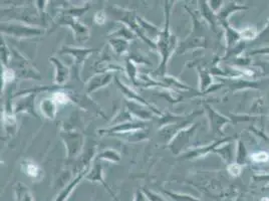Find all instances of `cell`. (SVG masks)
I'll return each mask as SVG.
<instances>
[{"label":"cell","mask_w":269,"mask_h":201,"mask_svg":"<svg viewBox=\"0 0 269 201\" xmlns=\"http://www.w3.org/2000/svg\"><path fill=\"white\" fill-rule=\"evenodd\" d=\"M58 104L53 101V99L50 97L48 99H44L41 103V111L42 115L49 119V120H55L58 112Z\"/></svg>","instance_id":"18"},{"label":"cell","mask_w":269,"mask_h":201,"mask_svg":"<svg viewBox=\"0 0 269 201\" xmlns=\"http://www.w3.org/2000/svg\"><path fill=\"white\" fill-rule=\"evenodd\" d=\"M21 168L23 172L34 179H39L41 176V167L38 165L37 163H34L30 160H25L21 163Z\"/></svg>","instance_id":"20"},{"label":"cell","mask_w":269,"mask_h":201,"mask_svg":"<svg viewBox=\"0 0 269 201\" xmlns=\"http://www.w3.org/2000/svg\"><path fill=\"white\" fill-rule=\"evenodd\" d=\"M196 128L197 125H192L188 129L181 130L174 136V138L171 140L169 144V148L175 155L179 154L183 148H185V146L189 142L190 138L193 136Z\"/></svg>","instance_id":"7"},{"label":"cell","mask_w":269,"mask_h":201,"mask_svg":"<svg viewBox=\"0 0 269 201\" xmlns=\"http://www.w3.org/2000/svg\"><path fill=\"white\" fill-rule=\"evenodd\" d=\"M84 179L88 180V181H92V182H100L101 184H103V186L109 191L110 194H112L113 196H115L114 192L112 191V189L109 187V185H107L104 180H103V166H102V163H101V160H98L95 158V160L93 161V168L92 170L87 172Z\"/></svg>","instance_id":"11"},{"label":"cell","mask_w":269,"mask_h":201,"mask_svg":"<svg viewBox=\"0 0 269 201\" xmlns=\"http://www.w3.org/2000/svg\"><path fill=\"white\" fill-rule=\"evenodd\" d=\"M110 44L112 47L114 48L115 52L117 54H123L129 48V43L127 40L124 39H119V38H114L110 40Z\"/></svg>","instance_id":"23"},{"label":"cell","mask_w":269,"mask_h":201,"mask_svg":"<svg viewBox=\"0 0 269 201\" xmlns=\"http://www.w3.org/2000/svg\"><path fill=\"white\" fill-rule=\"evenodd\" d=\"M68 96H69V99L70 101H74L76 102L77 104H79L80 106H82L83 109H86V110H89V111H93V112H96L97 114L101 115V116H104L103 112H101L100 110V107L95 103L93 102L92 99H89L87 96H84V95H74L71 93H68Z\"/></svg>","instance_id":"14"},{"label":"cell","mask_w":269,"mask_h":201,"mask_svg":"<svg viewBox=\"0 0 269 201\" xmlns=\"http://www.w3.org/2000/svg\"><path fill=\"white\" fill-rule=\"evenodd\" d=\"M1 31L5 34H10L17 39H27L32 36L43 34V29L39 27L28 26L23 23H1Z\"/></svg>","instance_id":"3"},{"label":"cell","mask_w":269,"mask_h":201,"mask_svg":"<svg viewBox=\"0 0 269 201\" xmlns=\"http://www.w3.org/2000/svg\"><path fill=\"white\" fill-rule=\"evenodd\" d=\"M145 123L144 122H139V121H134V122H129V123H124L120 125H116L110 129L106 130H100V134L103 135L104 134H113V135H118V134H124V133H130L134 131H139V130H144L145 129Z\"/></svg>","instance_id":"9"},{"label":"cell","mask_w":269,"mask_h":201,"mask_svg":"<svg viewBox=\"0 0 269 201\" xmlns=\"http://www.w3.org/2000/svg\"><path fill=\"white\" fill-rule=\"evenodd\" d=\"M8 67L15 72L16 78L23 80H41L40 72L28 63L23 56H21L20 51L14 48L11 49V60Z\"/></svg>","instance_id":"2"},{"label":"cell","mask_w":269,"mask_h":201,"mask_svg":"<svg viewBox=\"0 0 269 201\" xmlns=\"http://www.w3.org/2000/svg\"><path fill=\"white\" fill-rule=\"evenodd\" d=\"M95 22L98 24H103L105 22V13L103 11L97 12L95 15Z\"/></svg>","instance_id":"36"},{"label":"cell","mask_w":269,"mask_h":201,"mask_svg":"<svg viewBox=\"0 0 269 201\" xmlns=\"http://www.w3.org/2000/svg\"><path fill=\"white\" fill-rule=\"evenodd\" d=\"M10 60H11V49L8 48L4 40L1 39V61H2L3 67H8Z\"/></svg>","instance_id":"27"},{"label":"cell","mask_w":269,"mask_h":201,"mask_svg":"<svg viewBox=\"0 0 269 201\" xmlns=\"http://www.w3.org/2000/svg\"><path fill=\"white\" fill-rule=\"evenodd\" d=\"M51 98L58 105H65L70 101L68 94H66L64 92H62V90H59V92L53 93Z\"/></svg>","instance_id":"28"},{"label":"cell","mask_w":269,"mask_h":201,"mask_svg":"<svg viewBox=\"0 0 269 201\" xmlns=\"http://www.w3.org/2000/svg\"><path fill=\"white\" fill-rule=\"evenodd\" d=\"M34 93L35 92L33 90L32 93L28 94L27 96L25 95L24 97L21 98L15 103L13 108L15 115H19L21 113H27V114H31L35 118H39V115L34 110V100H35V97H37V94Z\"/></svg>","instance_id":"10"},{"label":"cell","mask_w":269,"mask_h":201,"mask_svg":"<svg viewBox=\"0 0 269 201\" xmlns=\"http://www.w3.org/2000/svg\"><path fill=\"white\" fill-rule=\"evenodd\" d=\"M49 62H51L56 67V78H55L56 86L58 87L63 86L69 78V74H70L69 67L64 66L61 61L53 57L49 58Z\"/></svg>","instance_id":"13"},{"label":"cell","mask_w":269,"mask_h":201,"mask_svg":"<svg viewBox=\"0 0 269 201\" xmlns=\"http://www.w3.org/2000/svg\"><path fill=\"white\" fill-rule=\"evenodd\" d=\"M137 22H138L143 33H144V31H145L149 35V40L153 39V38H159V35L161 34V32H162L157 26L149 23L148 22H146L144 20H142V18L139 16H137Z\"/></svg>","instance_id":"22"},{"label":"cell","mask_w":269,"mask_h":201,"mask_svg":"<svg viewBox=\"0 0 269 201\" xmlns=\"http://www.w3.org/2000/svg\"><path fill=\"white\" fill-rule=\"evenodd\" d=\"M58 23L61 25H67L73 28L76 36V41H78L79 43H84L89 39L88 28L80 23L78 21H76L75 17L62 15L59 20Z\"/></svg>","instance_id":"6"},{"label":"cell","mask_w":269,"mask_h":201,"mask_svg":"<svg viewBox=\"0 0 269 201\" xmlns=\"http://www.w3.org/2000/svg\"><path fill=\"white\" fill-rule=\"evenodd\" d=\"M14 114V110L11 108L9 99L6 101L4 105V110H3V124L4 128L6 129L7 133H12L14 134L16 130V118Z\"/></svg>","instance_id":"15"},{"label":"cell","mask_w":269,"mask_h":201,"mask_svg":"<svg viewBox=\"0 0 269 201\" xmlns=\"http://www.w3.org/2000/svg\"><path fill=\"white\" fill-rule=\"evenodd\" d=\"M127 70H128V74H129V76H130V78H131V81H132V83L135 85V86H139V83L137 82V74H138V70H137V68H136V67H135V65H134V63H133V61L132 60H130V59H128L127 60Z\"/></svg>","instance_id":"29"},{"label":"cell","mask_w":269,"mask_h":201,"mask_svg":"<svg viewBox=\"0 0 269 201\" xmlns=\"http://www.w3.org/2000/svg\"><path fill=\"white\" fill-rule=\"evenodd\" d=\"M143 191L145 192L146 196L148 197L149 201H168L167 199H165L162 195H160L158 193H155L153 191H151L150 189H147V188H144L143 189Z\"/></svg>","instance_id":"32"},{"label":"cell","mask_w":269,"mask_h":201,"mask_svg":"<svg viewBox=\"0 0 269 201\" xmlns=\"http://www.w3.org/2000/svg\"><path fill=\"white\" fill-rule=\"evenodd\" d=\"M15 201H33V196L29 188L21 182L16 183L15 188Z\"/></svg>","instance_id":"21"},{"label":"cell","mask_w":269,"mask_h":201,"mask_svg":"<svg viewBox=\"0 0 269 201\" xmlns=\"http://www.w3.org/2000/svg\"><path fill=\"white\" fill-rule=\"evenodd\" d=\"M96 159L98 160H109L113 162H118L121 160V156L118 152L114 150H105L96 156Z\"/></svg>","instance_id":"25"},{"label":"cell","mask_w":269,"mask_h":201,"mask_svg":"<svg viewBox=\"0 0 269 201\" xmlns=\"http://www.w3.org/2000/svg\"><path fill=\"white\" fill-rule=\"evenodd\" d=\"M205 107L207 109V112H208V115H209L210 124L212 126V130L215 132V134H222L221 128L227 122V120L225 118H223L221 115H219L218 113L215 112L210 106L206 105Z\"/></svg>","instance_id":"17"},{"label":"cell","mask_w":269,"mask_h":201,"mask_svg":"<svg viewBox=\"0 0 269 201\" xmlns=\"http://www.w3.org/2000/svg\"><path fill=\"white\" fill-rule=\"evenodd\" d=\"M165 81L167 82V85H173L175 87H177L178 89H192L191 88L183 85L182 83L179 82L178 80H176L175 78L173 77H168V78H165Z\"/></svg>","instance_id":"34"},{"label":"cell","mask_w":269,"mask_h":201,"mask_svg":"<svg viewBox=\"0 0 269 201\" xmlns=\"http://www.w3.org/2000/svg\"><path fill=\"white\" fill-rule=\"evenodd\" d=\"M115 80H116V83H117L118 87L121 89L123 95H124V97L127 98L129 101L135 102V103H138V104H142V105H144V106L148 107V109H150L151 111H152L153 113H155L156 115H159V116H162V115H163L162 113H161V112L159 111V110H157L156 107H154L153 105H151L150 103H148L147 101H145V100L143 99L139 94H137V93L135 92V90H133L132 89H130L129 87H127L124 84L121 83V81H120L118 78H115Z\"/></svg>","instance_id":"8"},{"label":"cell","mask_w":269,"mask_h":201,"mask_svg":"<svg viewBox=\"0 0 269 201\" xmlns=\"http://www.w3.org/2000/svg\"><path fill=\"white\" fill-rule=\"evenodd\" d=\"M61 136L65 144L67 158H76L81 153L83 146V135L75 131H62Z\"/></svg>","instance_id":"4"},{"label":"cell","mask_w":269,"mask_h":201,"mask_svg":"<svg viewBox=\"0 0 269 201\" xmlns=\"http://www.w3.org/2000/svg\"><path fill=\"white\" fill-rule=\"evenodd\" d=\"M114 78V72H103L101 75L93 77L91 80L88 81L87 86H86V93L87 94H92L95 90L98 89H101L107 84H110L112 79Z\"/></svg>","instance_id":"12"},{"label":"cell","mask_w":269,"mask_h":201,"mask_svg":"<svg viewBox=\"0 0 269 201\" xmlns=\"http://www.w3.org/2000/svg\"><path fill=\"white\" fill-rule=\"evenodd\" d=\"M15 78H16L15 72H14L10 67H4L3 71H2V82H3V87H4L7 83H11Z\"/></svg>","instance_id":"31"},{"label":"cell","mask_w":269,"mask_h":201,"mask_svg":"<svg viewBox=\"0 0 269 201\" xmlns=\"http://www.w3.org/2000/svg\"><path fill=\"white\" fill-rule=\"evenodd\" d=\"M87 172H88V168L86 167L85 169H83V171L82 173H80V174L78 175V177H77L75 180L71 181L70 183H69L65 188H63V189L60 192V194L56 197V199L53 200V201H66L67 198H68V196L71 194V192L74 191V189L80 184V182L85 177V175H86Z\"/></svg>","instance_id":"16"},{"label":"cell","mask_w":269,"mask_h":201,"mask_svg":"<svg viewBox=\"0 0 269 201\" xmlns=\"http://www.w3.org/2000/svg\"><path fill=\"white\" fill-rule=\"evenodd\" d=\"M166 195H168L170 198H172L174 201H201L198 198H195L191 195L187 194H180V193H175L172 191H167V190H162Z\"/></svg>","instance_id":"26"},{"label":"cell","mask_w":269,"mask_h":201,"mask_svg":"<svg viewBox=\"0 0 269 201\" xmlns=\"http://www.w3.org/2000/svg\"><path fill=\"white\" fill-rule=\"evenodd\" d=\"M200 76H201V90H203V89H206L209 86H210V84H211V79H210V77H209V75H208V72H206V71H202V70H200Z\"/></svg>","instance_id":"33"},{"label":"cell","mask_w":269,"mask_h":201,"mask_svg":"<svg viewBox=\"0 0 269 201\" xmlns=\"http://www.w3.org/2000/svg\"><path fill=\"white\" fill-rule=\"evenodd\" d=\"M97 49H93V48H77V47H69V46H63L60 53L61 54H70V56H73L75 59V63H74V72H75V77L77 79H79L80 77V71L82 68V66L84 62V60L91 54L92 52L96 51Z\"/></svg>","instance_id":"5"},{"label":"cell","mask_w":269,"mask_h":201,"mask_svg":"<svg viewBox=\"0 0 269 201\" xmlns=\"http://www.w3.org/2000/svg\"><path fill=\"white\" fill-rule=\"evenodd\" d=\"M134 201H149V199L146 196L145 192L143 191V189H137L135 192Z\"/></svg>","instance_id":"35"},{"label":"cell","mask_w":269,"mask_h":201,"mask_svg":"<svg viewBox=\"0 0 269 201\" xmlns=\"http://www.w3.org/2000/svg\"><path fill=\"white\" fill-rule=\"evenodd\" d=\"M127 108L129 109V111L131 112V114L133 116H136V117H140L141 119H144V120H151L153 119V112L152 111H149V110L145 109L144 107H141L139 106L138 103H135V102H128L127 103Z\"/></svg>","instance_id":"19"},{"label":"cell","mask_w":269,"mask_h":201,"mask_svg":"<svg viewBox=\"0 0 269 201\" xmlns=\"http://www.w3.org/2000/svg\"><path fill=\"white\" fill-rule=\"evenodd\" d=\"M111 36H116V38H118V36H124V38L125 40H135V34L129 30L128 28H125V27H121L117 32H114Z\"/></svg>","instance_id":"30"},{"label":"cell","mask_w":269,"mask_h":201,"mask_svg":"<svg viewBox=\"0 0 269 201\" xmlns=\"http://www.w3.org/2000/svg\"><path fill=\"white\" fill-rule=\"evenodd\" d=\"M169 18H170V5H169V2H166V4H165V20H166L165 28L159 35L158 43H157V47L161 53V57H162V62H161L157 72H159L160 76H162V77L165 75V72H166V67H167L169 58L176 47V36L171 34V32L169 30Z\"/></svg>","instance_id":"1"},{"label":"cell","mask_w":269,"mask_h":201,"mask_svg":"<svg viewBox=\"0 0 269 201\" xmlns=\"http://www.w3.org/2000/svg\"><path fill=\"white\" fill-rule=\"evenodd\" d=\"M134 118L133 115L131 114V112L129 111L128 108L124 109L123 111H121L116 118L112 121L111 125L115 126V125H120V124H124V123H129V122H134Z\"/></svg>","instance_id":"24"}]
</instances>
